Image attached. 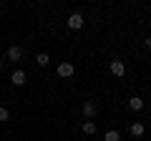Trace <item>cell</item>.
<instances>
[{"mask_svg": "<svg viewBox=\"0 0 151 141\" xmlns=\"http://www.w3.org/2000/svg\"><path fill=\"white\" fill-rule=\"evenodd\" d=\"M65 23H68V28H70V30H81L86 20H83V15H81V13H70Z\"/></svg>", "mask_w": 151, "mask_h": 141, "instance_id": "1", "label": "cell"}, {"mask_svg": "<svg viewBox=\"0 0 151 141\" xmlns=\"http://www.w3.org/2000/svg\"><path fill=\"white\" fill-rule=\"evenodd\" d=\"M55 73H58L60 78H70L76 73V68H73V63H68V60H63V63L58 65V68H55Z\"/></svg>", "mask_w": 151, "mask_h": 141, "instance_id": "2", "label": "cell"}, {"mask_svg": "<svg viewBox=\"0 0 151 141\" xmlns=\"http://www.w3.org/2000/svg\"><path fill=\"white\" fill-rule=\"evenodd\" d=\"M5 60H10V63H18V60H23V48H20V45H10V48H8Z\"/></svg>", "mask_w": 151, "mask_h": 141, "instance_id": "3", "label": "cell"}, {"mask_svg": "<svg viewBox=\"0 0 151 141\" xmlns=\"http://www.w3.org/2000/svg\"><path fill=\"white\" fill-rule=\"evenodd\" d=\"M96 114H98V106L93 101L83 103V116H86V121H93V119H96Z\"/></svg>", "mask_w": 151, "mask_h": 141, "instance_id": "4", "label": "cell"}, {"mask_svg": "<svg viewBox=\"0 0 151 141\" xmlns=\"http://www.w3.org/2000/svg\"><path fill=\"white\" fill-rule=\"evenodd\" d=\"M25 81H28V76H25V70H13V76H10V83L13 86H25Z\"/></svg>", "mask_w": 151, "mask_h": 141, "instance_id": "5", "label": "cell"}, {"mask_svg": "<svg viewBox=\"0 0 151 141\" xmlns=\"http://www.w3.org/2000/svg\"><path fill=\"white\" fill-rule=\"evenodd\" d=\"M111 73H113V76H126V63H124V60H111Z\"/></svg>", "mask_w": 151, "mask_h": 141, "instance_id": "6", "label": "cell"}, {"mask_svg": "<svg viewBox=\"0 0 151 141\" xmlns=\"http://www.w3.org/2000/svg\"><path fill=\"white\" fill-rule=\"evenodd\" d=\"M144 106H146V103H144V98H141V96H131L129 98V109L131 111H141Z\"/></svg>", "mask_w": 151, "mask_h": 141, "instance_id": "7", "label": "cell"}, {"mask_svg": "<svg viewBox=\"0 0 151 141\" xmlns=\"http://www.w3.org/2000/svg\"><path fill=\"white\" fill-rule=\"evenodd\" d=\"M81 131H83L86 136H93V134H96V121H83V124H81Z\"/></svg>", "mask_w": 151, "mask_h": 141, "instance_id": "8", "label": "cell"}, {"mask_svg": "<svg viewBox=\"0 0 151 141\" xmlns=\"http://www.w3.org/2000/svg\"><path fill=\"white\" fill-rule=\"evenodd\" d=\"M144 131H146V126L141 124V121H136V124H131V136H136V139H139V136H144Z\"/></svg>", "mask_w": 151, "mask_h": 141, "instance_id": "9", "label": "cell"}, {"mask_svg": "<svg viewBox=\"0 0 151 141\" xmlns=\"http://www.w3.org/2000/svg\"><path fill=\"white\" fill-rule=\"evenodd\" d=\"M35 63L40 65V68H45V65L50 63V55H48V53H38V55H35Z\"/></svg>", "mask_w": 151, "mask_h": 141, "instance_id": "10", "label": "cell"}, {"mask_svg": "<svg viewBox=\"0 0 151 141\" xmlns=\"http://www.w3.org/2000/svg\"><path fill=\"white\" fill-rule=\"evenodd\" d=\"M119 139H121V134L116 129H111V131H106V139L103 141H119Z\"/></svg>", "mask_w": 151, "mask_h": 141, "instance_id": "11", "label": "cell"}, {"mask_svg": "<svg viewBox=\"0 0 151 141\" xmlns=\"http://www.w3.org/2000/svg\"><path fill=\"white\" fill-rule=\"evenodd\" d=\"M8 119H10V111L0 106V121H8Z\"/></svg>", "mask_w": 151, "mask_h": 141, "instance_id": "12", "label": "cell"}, {"mask_svg": "<svg viewBox=\"0 0 151 141\" xmlns=\"http://www.w3.org/2000/svg\"><path fill=\"white\" fill-rule=\"evenodd\" d=\"M144 48H146V50H151V35H149V38L144 40Z\"/></svg>", "mask_w": 151, "mask_h": 141, "instance_id": "13", "label": "cell"}, {"mask_svg": "<svg viewBox=\"0 0 151 141\" xmlns=\"http://www.w3.org/2000/svg\"><path fill=\"white\" fill-rule=\"evenodd\" d=\"M0 8H3V3H0Z\"/></svg>", "mask_w": 151, "mask_h": 141, "instance_id": "14", "label": "cell"}]
</instances>
